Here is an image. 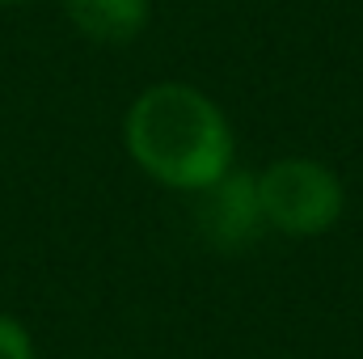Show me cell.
Listing matches in <instances>:
<instances>
[{"mask_svg":"<svg viewBox=\"0 0 363 359\" xmlns=\"http://www.w3.org/2000/svg\"><path fill=\"white\" fill-rule=\"evenodd\" d=\"M68 21L93 43H131L148 26V0H64Z\"/></svg>","mask_w":363,"mask_h":359,"instance_id":"cell-4","label":"cell"},{"mask_svg":"<svg viewBox=\"0 0 363 359\" xmlns=\"http://www.w3.org/2000/svg\"><path fill=\"white\" fill-rule=\"evenodd\" d=\"M123 144L131 161L169 190H203L233 170L237 140L224 110L194 85L161 81L131 101L123 118Z\"/></svg>","mask_w":363,"mask_h":359,"instance_id":"cell-1","label":"cell"},{"mask_svg":"<svg viewBox=\"0 0 363 359\" xmlns=\"http://www.w3.org/2000/svg\"><path fill=\"white\" fill-rule=\"evenodd\" d=\"M0 4H26V0H0Z\"/></svg>","mask_w":363,"mask_h":359,"instance_id":"cell-6","label":"cell"},{"mask_svg":"<svg viewBox=\"0 0 363 359\" xmlns=\"http://www.w3.org/2000/svg\"><path fill=\"white\" fill-rule=\"evenodd\" d=\"M194 228L220 254L250 250L262 237V228H267L262 203H258V174L233 165L211 186L194 190Z\"/></svg>","mask_w":363,"mask_h":359,"instance_id":"cell-3","label":"cell"},{"mask_svg":"<svg viewBox=\"0 0 363 359\" xmlns=\"http://www.w3.org/2000/svg\"><path fill=\"white\" fill-rule=\"evenodd\" d=\"M0 359H34L30 330L9 313H0Z\"/></svg>","mask_w":363,"mask_h":359,"instance_id":"cell-5","label":"cell"},{"mask_svg":"<svg viewBox=\"0 0 363 359\" xmlns=\"http://www.w3.org/2000/svg\"><path fill=\"white\" fill-rule=\"evenodd\" d=\"M258 203L267 228L283 237H321L342 216V182L317 157H279L258 174Z\"/></svg>","mask_w":363,"mask_h":359,"instance_id":"cell-2","label":"cell"}]
</instances>
